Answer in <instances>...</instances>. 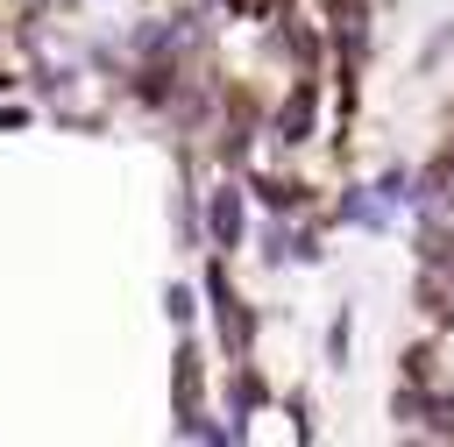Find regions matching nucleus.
Here are the masks:
<instances>
[{
	"label": "nucleus",
	"mask_w": 454,
	"mask_h": 447,
	"mask_svg": "<svg viewBox=\"0 0 454 447\" xmlns=\"http://www.w3.org/2000/svg\"><path fill=\"white\" fill-rule=\"evenodd\" d=\"M213 234H220V241H234V234H241V199H234V192H220V199H213Z\"/></svg>",
	"instance_id": "1"
}]
</instances>
